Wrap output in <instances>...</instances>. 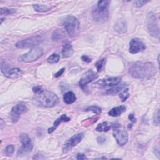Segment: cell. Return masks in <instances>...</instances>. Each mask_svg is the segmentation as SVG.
<instances>
[{"label":"cell","mask_w":160,"mask_h":160,"mask_svg":"<svg viewBox=\"0 0 160 160\" xmlns=\"http://www.w3.org/2000/svg\"><path fill=\"white\" fill-rule=\"evenodd\" d=\"M1 11V15H9L13 14L16 12V10L14 9H9L7 8H1L0 9Z\"/></svg>","instance_id":"28"},{"label":"cell","mask_w":160,"mask_h":160,"mask_svg":"<svg viewBox=\"0 0 160 160\" xmlns=\"http://www.w3.org/2000/svg\"><path fill=\"white\" fill-rule=\"evenodd\" d=\"M121 78L119 77H109L104 79H101L96 81L93 86L96 88H105L108 86H114L121 82Z\"/></svg>","instance_id":"11"},{"label":"cell","mask_w":160,"mask_h":160,"mask_svg":"<svg viewBox=\"0 0 160 160\" xmlns=\"http://www.w3.org/2000/svg\"><path fill=\"white\" fill-rule=\"evenodd\" d=\"M110 128L111 126L108 124V122L105 121L99 124L96 128V131L98 132H106L110 129Z\"/></svg>","instance_id":"22"},{"label":"cell","mask_w":160,"mask_h":160,"mask_svg":"<svg viewBox=\"0 0 160 160\" xmlns=\"http://www.w3.org/2000/svg\"><path fill=\"white\" fill-rule=\"evenodd\" d=\"M126 88V85L124 84H120V85H116L114 86H112L111 88L108 89L106 91V93L107 94H116L117 93H119L122 89Z\"/></svg>","instance_id":"20"},{"label":"cell","mask_w":160,"mask_h":160,"mask_svg":"<svg viewBox=\"0 0 160 160\" xmlns=\"http://www.w3.org/2000/svg\"><path fill=\"white\" fill-rule=\"evenodd\" d=\"M154 124L156 125H159V109H158L156 111V112L154 114Z\"/></svg>","instance_id":"31"},{"label":"cell","mask_w":160,"mask_h":160,"mask_svg":"<svg viewBox=\"0 0 160 160\" xmlns=\"http://www.w3.org/2000/svg\"><path fill=\"white\" fill-rule=\"evenodd\" d=\"M43 54L41 48H33L29 52L22 54L18 58V60L24 62H31L37 60Z\"/></svg>","instance_id":"8"},{"label":"cell","mask_w":160,"mask_h":160,"mask_svg":"<svg viewBox=\"0 0 160 160\" xmlns=\"http://www.w3.org/2000/svg\"><path fill=\"white\" fill-rule=\"evenodd\" d=\"M27 111L28 108L24 102H20L15 105L11 109L10 112V118L11 121L13 123L17 122L20 118V116L22 114L25 113Z\"/></svg>","instance_id":"9"},{"label":"cell","mask_w":160,"mask_h":160,"mask_svg":"<svg viewBox=\"0 0 160 160\" xmlns=\"http://www.w3.org/2000/svg\"><path fill=\"white\" fill-rule=\"evenodd\" d=\"M110 1H99L91 10L93 19L99 23L106 22L109 18V6Z\"/></svg>","instance_id":"3"},{"label":"cell","mask_w":160,"mask_h":160,"mask_svg":"<svg viewBox=\"0 0 160 160\" xmlns=\"http://www.w3.org/2000/svg\"><path fill=\"white\" fill-rule=\"evenodd\" d=\"M70 121V118L68 117L66 114H62L59 118H58L56 120H55V121L54 122L53 124V126L55 127L56 128V127L62 122H68Z\"/></svg>","instance_id":"23"},{"label":"cell","mask_w":160,"mask_h":160,"mask_svg":"<svg viewBox=\"0 0 160 160\" xmlns=\"http://www.w3.org/2000/svg\"><path fill=\"white\" fill-rule=\"evenodd\" d=\"M76 159H88V158H86V156L84 154H81V153H78L77 154Z\"/></svg>","instance_id":"36"},{"label":"cell","mask_w":160,"mask_h":160,"mask_svg":"<svg viewBox=\"0 0 160 160\" xmlns=\"http://www.w3.org/2000/svg\"><path fill=\"white\" fill-rule=\"evenodd\" d=\"M81 60L84 62H90L91 61V58L90 57H89L87 55H83L81 56Z\"/></svg>","instance_id":"33"},{"label":"cell","mask_w":160,"mask_h":160,"mask_svg":"<svg viewBox=\"0 0 160 160\" xmlns=\"http://www.w3.org/2000/svg\"><path fill=\"white\" fill-rule=\"evenodd\" d=\"M129 72L134 78L148 79L156 74L157 69L152 62L138 61L131 64Z\"/></svg>","instance_id":"1"},{"label":"cell","mask_w":160,"mask_h":160,"mask_svg":"<svg viewBox=\"0 0 160 160\" xmlns=\"http://www.w3.org/2000/svg\"><path fill=\"white\" fill-rule=\"evenodd\" d=\"M119 98L121 99V101L124 102L125 101L129 96V91H128V88H124V89H122L119 92Z\"/></svg>","instance_id":"24"},{"label":"cell","mask_w":160,"mask_h":160,"mask_svg":"<svg viewBox=\"0 0 160 160\" xmlns=\"http://www.w3.org/2000/svg\"><path fill=\"white\" fill-rule=\"evenodd\" d=\"M149 1H144V0H138V1H134V4L136 7H141L142 6H144V4H146V3H148Z\"/></svg>","instance_id":"30"},{"label":"cell","mask_w":160,"mask_h":160,"mask_svg":"<svg viewBox=\"0 0 160 160\" xmlns=\"http://www.w3.org/2000/svg\"><path fill=\"white\" fill-rule=\"evenodd\" d=\"M33 8L34 10L37 12H48L51 9V8L47 5H44V4H34Z\"/></svg>","instance_id":"21"},{"label":"cell","mask_w":160,"mask_h":160,"mask_svg":"<svg viewBox=\"0 0 160 160\" xmlns=\"http://www.w3.org/2000/svg\"><path fill=\"white\" fill-rule=\"evenodd\" d=\"M128 118L132 122H135L136 121V118H135V116L133 114H130L128 116Z\"/></svg>","instance_id":"37"},{"label":"cell","mask_w":160,"mask_h":160,"mask_svg":"<svg viewBox=\"0 0 160 160\" xmlns=\"http://www.w3.org/2000/svg\"><path fill=\"white\" fill-rule=\"evenodd\" d=\"M85 111H91L97 114H99L101 112V108L98 106L92 105V106H90L88 107Z\"/></svg>","instance_id":"27"},{"label":"cell","mask_w":160,"mask_h":160,"mask_svg":"<svg viewBox=\"0 0 160 160\" xmlns=\"http://www.w3.org/2000/svg\"><path fill=\"white\" fill-rule=\"evenodd\" d=\"M146 28L148 33L152 37L159 39V28L156 15L154 12H150L148 14L146 21Z\"/></svg>","instance_id":"5"},{"label":"cell","mask_w":160,"mask_h":160,"mask_svg":"<svg viewBox=\"0 0 160 160\" xmlns=\"http://www.w3.org/2000/svg\"><path fill=\"white\" fill-rule=\"evenodd\" d=\"M97 141H98V142L99 144H103V143L105 142L106 138H105L104 136H99V137L97 138Z\"/></svg>","instance_id":"35"},{"label":"cell","mask_w":160,"mask_h":160,"mask_svg":"<svg viewBox=\"0 0 160 160\" xmlns=\"http://www.w3.org/2000/svg\"><path fill=\"white\" fill-rule=\"evenodd\" d=\"M126 108L124 105L116 106L112 108L108 112V114L112 117H117L120 116L122 113H123L126 111Z\"/></svg>","instance_id":"17"},{"label":"cell","mask_w":160,"mask_h":160,"mask_svg":"<svg viewBox=\"0 0 160 160\" xmlns=\"http://www.w3.org/2000/svg\"><path fill=\"white\" fill-rule=\"evenodd\" d=\"M19 138L22 145L18 149L17 151V154L19 156H27L29 153H31L32 150V142L27 133L22 132L19 136Z\"/></svg>","instance_id":"6"},{"label":"cell","mask_w":160,"mask_h":160,"mask_svg":"<svg viewBox=\"0 0 160 160\" xmlns=\"http://www.w3.org/2000/svg\"><path fill=\"white\" fill-rule=\"evenodd\" d=\"M74 52L72 46L68 42H65L63 45L62 49V55L64 58H69L72 55Z\"/></svg>","instance_id":"18"},{"label":"cell","mask_w":160,"mask_h":160,"mask_svg":"<svg viewBox=\"0 0 160 160\" xmlns=\"http://www.w3.org/2000/svg\"><path fill=\"white\" fill-rule=\"evenodd\" d=\"M113 136L120 146L125 145L128 141V134L123 128H121V126L114 129Z\"/></svg>","instance_id":"10"},{"label":"cell","mask_w":160,"mask_h":160,"mask_svg":"<svg viewBox=\"0 0 160 160\" xmlns=\"http://www.w3.org/2000/svg\"><path fill=\"white\" fill-rule=\"evenodd\" d=\"M146 49L144 44L138 38H132L129 42V52L136 54L144 51Z\"/></svg>","instance_id":"15"},{"label":"cell","mask_w":160,"mask_h":160,"mask_svg":"<svg viewBox=\"0 0 160 160\" xmlns=\"http://www.w3.org/2000/svg\"><path fill=\"white\" fill-rule=\"evenodd\" d=\"M106 58H102V59L99 60L96 63L95 66H96V69L98 72H101L104 69V68L105 67V64H106Z\"/></svg>","instance_id":"25"},{"label":"cell","mask_w":160,"mask_h":160,"mask_svg":"<svg viewBox=\"0 0 160 160\" xmlns=\"http://www.w3.org/2000/svg\"><path fill=\"white\" fill-rule=\"evenodd\" d=\"M63 25L64 28L71 37L76 36L79 31V20L72 15H68L65 18Z\"/></svg>","instance_id":"4"},{"label":"cell","mask_w":160,"mask_h":160,"mask_svg":"<svg viewBox=\"0 0 160 160\" xmlns=\"http://www.w3.org/2000/svg\"><path fill=\"white\" fill-rule=\"evenodd\" d=\"M44 89H42V88L40 86H35L32 88V91L34 92V94L36 93H39L41 91H42Z\"/></svg>","instance_id":"32"},{"label":"cell","mask_w":160,"mask_h":160,"mask_svg":"<svg viewBox=\"0 0 160 160\" xmlns=\"http://www.w3.org/2000/svg\"><path fill=\"white\" fill-rule=\"evenodd\" d=\"M114 29L120 34L126 32L127 30V24L126 21L123 19H118L114 24Z\"/></svg>","instance_id":"16"},{"label":"cell","mask_w":160,"mask_h":160,"mask_svg":"<svg viewBox=\"0 0 160 160\" xmlns=\"http://www.w3.org/2000/svg\"><path fill=\"white\" fill-rule=\"evenodd\" d=\"M43 40L44 38L40 36H32L18 41V42H16L15 46L20 49L35 48V46L41 43L43 41Z\"/></svg>","instance_id":"7"},{"label":"cell","mask_w":160,"mask_h":160,"mask_svg":"<svg viewBox=\"0 0 160 160\" xmlns=\"http://www.w3.org/2000/svg\"><path fill=\"white\" fill-rule=\"evenodd\" d=\"M32 101L35 105L38 106L52 108L58 104L59 98L54 92L48 90H43L34 94Z\"/></svg>","instance_id":"2"},{"label":"cell","mask_w":160,"mask_h":160,"mask_svg":"<svg viewBox=\"0 0 160 160\" xmlns=\"http://www.w3.org/2000/svg\"><path fill=\"white\" fill-rule=\"evenodd\" d=\"M14 151V146L12 144H9L8 146H6L5 149V152L7 155L9 156L12 154Z\"/></svg>","instance_id":"29"},{"label":"cell","mask_w":160,"mask_h":160,"mask_svg":"<svg viewBox=\"0 0 160 160\" xmlns=\"http://www.w3.org/2000/svg\"><path fill=\"white\" fill-rule=\"evenodd\" d=\"M59 55L57 54H52L48 57V58L47 59V61L50 64H54L58 62L59 60Z\"/></svg>","instance_id":"26"},{"label":"cell","mask_w":160,"mask_h":160,"mask_svg":"<svg viewBox=\"0 0 160 160\" xmlns=\"http://www.w3.org/2000/svg\"><path fill=\"white\" fill-rule=\"evenodd\" d=\"M1 72L4 74L5 76L11 79L17 78L22 74V71L20 69L18 68H10L9 66L5 64L4 65L2 63H1Z\"/></svg>","instance_id":"13"},{"label":"cell","mask_w":160,"mask_h":160,"mask_svg":"<svg viewBox=\"0 0 160 160\" xmlns=\"http://www.w3.org/2000/svg\"><path fill=\"white\" fill-rule=\"evenodd\" d=\"M64 70H65V69L63 68H62V69H59L56 73H55L54 74V77H56V78H58V77H59L60 76H61L62 74V73L64 72Z\"/></svg>","instance_id":"34"},{"label":"cell","mask_w":160,"mask_h":160,"mask_svg":"<svg viewBox=\"0 0 160 160\" xmlns=\"http://www.w3.org/2000/svg\"><path fill=\"white\" fill-rule=\"evenodd\" d=\"M55 129H56V128L54 127V126H52V127H51V128H49L48 129V132L49 134H51V133H52Z\"/></svg>","instance_id":"38"},{"label":"cell","mask_w":160,"mask_h":160,"mask_svg":"<svg viewBox=\"0 0 160 160\" xmlns=\"http://www.w3.org/2000/svg\"><path fill=\"white\" fill-rule=\"evenodd\" d=\"M98 78V74L96 72H94L92 69H89L81 77L79 82V86L82 89H83L88 83Z\"/></svg>","instance_id":"14"},{"label":"cell","mask_w":160,"mask_h":160,"mask_svg":"<svg viewBox=\"0 0 160 160\" xmlns=\"http://www.w3.org/2000/svg\"><path fill=\"white\" fill-rule=\"evenodd\" d=\"M84 136V134L82 132H79L75 135H74L72 137H71L64 145L62 148V151L63 152H67L69 150H71L73 147L76 146L77 144H78L81 140L83 139Z\"/></svg>","instance_id":"12"},{"label":"cell","mask_w":160,"mask_h":160,"mask_svg":"<svg viewBox=\"0 0 160 160\" xmlns=\"http://www.w3.org/2000/svg\"><path fill=\"white\" fill-rule=\"evenodd\" d=\"M76 99V97L75 94L72 91H68L66 92L63 97V100L65 103L69 104L75 102Z\"/></svg>","instance_id":"19"}]
</instances>
